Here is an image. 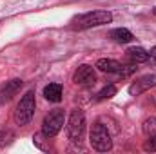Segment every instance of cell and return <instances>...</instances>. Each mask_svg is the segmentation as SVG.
<instances>
[{
    "label": "cell",
    "instance_id": "8992f818",
    "mask_svg": "<svg viewBox=\"0 0 156 154\" xmlns=\"http://www.w3.org/2000/svg\"><path fill=\"white\" fill-rule=\"evenodd\" d=\"M73 82L78 83V85H82V87H93L96 83V73H94V69L91 65H85L83 64V65H80L76 71H75Z\"/></svg>",
    "mask_w": 156,
    "mask_h": 154
},
{
    "label": "cell",
    "instance_id": "2e32d148",
    "mask_svg": "<svg viewBox=\"0 0 156 154\" xmlns=\"http://www.w3.org/2000/svg\"><path fill=\"white\" fill-rule=\"evenodd\" d=\"M144 151H147V152H156V134L149 136V140L144 143Z\"/></svg>",
    "mask_w": 156,
    "mask_h": 154
},
{
    "label": "cell",
    "instance_id": "9c48e42d",
    "mask_svg": "<svg viewBox=\"0 0 156 154\" xmlns=\"http://www.w3.org/2000/svg\"><path fill=\"white\" fill-rule=\"evenodd\" d=\"M96 69H100L102 73H107V75H116L118 71L122 69V64L118 60H113V58H100L94 65Z\"/></svg>",
    "mask_w": 156,
    "mask_h": 154
},
{
    "label": "cell",
    "instance_id": "277c9868",
    "mask_svg": "<svg viewBox=\"0 0 156 154\" xmlns=\"http://www.w3.org/2000/svg\"><path fill=\"white\" fill-rule=\"evenodd\" d=\"M85 134V114L82 109H73L69 114V121H67V138L80 145Z\"/></svg>",
    "mask_w": 156,
    "mask_h": 154
},
{
    "label": "cell",
    "instance_id": "3957f363",
    "mask_svg": "<svg viewBox=\"0 0 156 154\" xmlns=\"http://www.w3.org/2000/svg\"><path fill=\"white\" fill-rule=\"evenodd\" d=\"M89 142L93 145L94 151L98 152H107L113 149V140H111V134L107 131V127L100 121H96L91 129V134H89Z\"/></svg>",
    "mask_w": 156,
    "mask_h": 154
},
{
    "label": "cell",
    "instance_id": "e0dca14e",
    "mask_svg": "<svg viewBox=\"0 0 156 154\" xmlns=\"http://www.w3.org/2000/svg\"><path fill=\"white\" fill-rule=\"evenodd\" d=\"M11 138H13V134L9 131H0V147H4L5 143H9Z\"/></svg>",
    "mask_w": 156,
    "mask_h": 154
},
{
    "label": "cell",
    "instance_id": "ba28073f",
    "mask_svg": "<svg viewBox=\"0 0 156 154\" xmlns=\"http://www.w3.org/2000/svg\"><path fill=\"white\" fill-rule=\"evenodd\" d=\"M22 85H24V82H22L20 78H15V80L5 82V85L0 89V103L4 105V103H7L9 100H13V96L22 89Z\"/></svg>",
    "mask_w": 156,
    "mask_h": 154
},
{
    "label": "cell",
    "instance_id": "5b68a950",
    "mask_svg": "<svg viewBox=\"0 0 156 154\" xmlns=\"http://www.w3.org/2000/svg\"><path fill=\"white\" fill-rule=\"evenodd\" d=\"M64 123H66L64 111L62 109H55L49 114H45V118H44V121H42V134L45 138H55L62 131Z\"/></svg>",
    "mask_w": 156,
    "mask_h": 154
},
{
    "label": "cell",
    "instance_id": "52a82bcc",
    "mask_svg": "<svg viewBox=\"0 0 156 154\" xmlns=\"http://www.w3.org/2000/svg\"><path fill=\"white\" fill-rule=\"evenodd\" d=\"M153 87H156V75H145V76H140L136 82L131 83L129 94L131 96H140V94L147 93Z\"/></svg>",
    "mask_w": 156,
    "mask_h": 154
},
{
    "label": "cell",
    "instance_id": "d6986e66",
    "mask_svg": "<svg viewBox=\"0 0 156 154\" xmlns=\"http://www.w3.org/2000/svg\"><path fill=\"white\" fill-rule=\"evenodd\" d=\"M153 13H154V16H156V7H154V9H153Z\"/></svg>",
    "mask_w": 156,
    "mask_h": 154
},
{
    "label": "cell",
    "instance_id": "ac0fdd59",
    "mask_svg": "<svg viewBox=\"0 0 156 154\" xmlns=\"http://www.w3.org/2000/svg\"><path fill=\"white\" fill-rule=\"evenodd\" d=\"M147 64H151V65H156V45L149 51V58H147Z\"/></svg>",
    "mask_w": 156,
    "mask_h": 154
},
{
    "label": "cell",
    "instance_id": "6da1fadb",
    "mask_svg": "<svg viewBox=\"0 0 156 154\" xmlns=\"http://www.w3.org/2000/svg\"><path fill=\"white\" fill-rule=\"evenodd\" d=\"M113 20L111 11L105 9H96V11H89L85 15H80L73 20V27L75 29H91V27H98L104 24H109Z\"/></svg>",
    "mask_w": 156,
    "mask_h": 154
},
{
    "label": "cell",
    "instance_id": "7a4b0ae2",
    "mask_svg": "<svg viewBox=\"0 0 156 154\" xmlns=\"http://www.w3.org/2000/svg\"><path fill=\"white\" fill-rule=\"evenodd\" d=\"M35 109H37L35 91H27L20 98V102H18V105L15 109V121H16V125H20V127L27 125L33 120V116H35Z\"/></svg>",
    "mask_w": 156,
    "mask_h": 154
},
{
    "label": "cell",
    "instance_id": "30bf717a",
    "mask_svg": "<svg viewBox=\"0 0 156 154\" xmlns=\"http://www.w3.org/2000/svg\"><path fill=\"white\" fill-rule=\"evenodd\" d=\"M149 58V51H145L144 47H131L127 49V60L131 64H145Z\"/></svg>",
    "mask_w": 156,
    "mask_h": 154
},
{
    "label": "cell",
    "instance_id": "9a60e30c",
    "mask_svg": "<svg viewBox=\"0 0 156 154\" xmlns=\"http://www.w3.org/2000/svg\"><path fill=\"white\" fill-rule=\"evenodd\" d=\"M136 64H131V65H122V69L116 73V76H120V78H129L131 75H134L136 73Z\"/></svg>",
    "mask_w": 156,
    "mask_h": 154
},
{
    "label": "cell",
    "instance_id": "5bb4252c",
    "mask_svg": "<svg viewBox=\"0 0 156 154\" xmlns=\"http://www.w3.org/2000/svg\"><path fill=\"white\" fill-rule=\"evenodd\" d=\"M142 131H144V134H147V136L156 134V118H154V116H151V118H147V120L144 121Z\"/></svg>",
    "mask_w": 156,
    "mask_h": 154
},
{
    "label": "cell",
    "instance_id": "4fadbf2b",
    "mask_svg": "<svg viewBox=\"0 0 156 154\" xmlns=\"http://www.w3.org/2000/svg\"><path fill=\"white\" fill-rule=\"evenodd\" d=\"M116 94V85L115 83H109V85H105L98 94H96V102H104V100H109V98H113Z\"/></svg>",
    "mask_w": 156,
    "mask_h": 154
},
{
    "label": "cell",
    "instance_id": "7c38bea8",
    "mask_svg": "<svg viewBox=\"0 0 156 154\" xmlns=\"http://www.w3.org/2000/svg\"><path fill=\"white\" fill-rule=\"evenodd\" d=\"M109 37L118 42V44H129L131 40L134 38L133 37V33L129 31V29H125V27H118V29H113L111 33H109Z\"/></svg>",
    "mask_w": 156,
    "mask_h": 154
},
{
    "label": "cell",
    "instance_id": "8fae6325",
    "mask_svg": "<svg viewBox=\"0 0 156 154\" xmlns=\"http://www.w3.org/2000/svg\"><path fill=\"white\" fill-rule=\"evenodd\" d=\"M44 96H45L47 102L58 103V102L62 100V87H60L58 83H49V85H45V89H44Z\"/></svg>",
    "mask_w": 156,
    "mask_h": 154
}]
</instances>
